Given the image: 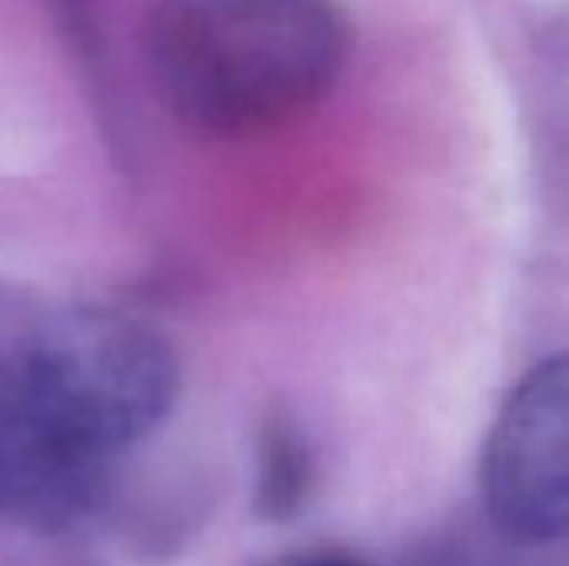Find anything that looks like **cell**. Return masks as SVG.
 <instances>
[{
	"label": "cell",
	"instance_id": "cell-1",
	"mask_svg": "<svg viewBox=\"0 0 569 566\" xmlns=\"http://www.w3.org/2000/svg\"><path fill=\"white\" fill-rule=\"evenodd\" d=\"M177 394V360L150 327L80 314L0 357V514L57 534L103 497L110 464Z\"/></svg>",
	"mask_w": 569,
	"mask_h": 566
},
{
	"label": "cell",
	"instance_id": "cell-4",
	"mask_svg": "<svg viewBox=\"0 0 569 566\" xmlns=\"http://www.w3.org/2000/svg\"><path fill=\"white\" fill-rule=\"evenodd\" d=\"M313 467L300 434L287 420H270L260 437V480L257 504L270 520L293 517L310 494Z\"/></svg>",
	"mask_w": 569,
	"mask_h": 566
},
{
	"label": "cell",
	"instance_id": "cell-5",
	"mask_svg": "<svg viewBox=\"0 0 569 566\" xmlns=\"http://www.w3.org/2000/svg\"><path fill=\"white\" fill-rule=\"evenodd\" d=\"M270 566H367L357 557H347V554H293V557H283V560H273Z\"/></svg>",
	"mask_w": 569,
	"mask_h": 566
},
{
	"label": "cell",
	"instance_id": "cell-3",
	"mask_svg": "<svg viewBox=\"0 0 569 566\" xmlns=\"http://www.w3.org/2000/svg\"><path fill=\"white\" fill-rule=\"evenodd\" d=\"M567 364L547 360L513 390L483 454V500L513 544L547 547L567 534Z\"/></svg>",
	"mask_w": 569,
	"mask_h": 566
},
{
	"label": "cell",
	"instance_id": "cell-2",
	"mask_svg": "<svg viewBox=\"0 0 569 566\" xmlns=\"http://www.w3.org/2000/svg\"><path fill=\"white\" fill-rule=\"evenodd\" d=\"M160 103L193 133L250 140L290 127L337 83V0H157L143 30Z\"/></svg>",
	"mask_w": 569,
	"mask_h": 566
}]
</instances>
